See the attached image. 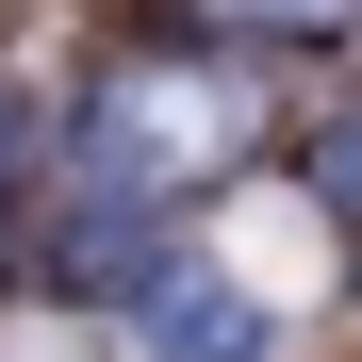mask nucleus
<instances>
[{"label": "nucleus", "mask_w": 362, "mask_h": 362, "mask_svg": "<svg viewBox=\"0 0 362 362\" xmlns=\"http://www.w3.org/2000/svg\"><path fill=\"white\" fill-rule=\"evenodd\" d=\"M132 346L148 362H264L280 346V296L264 280H148L132 296Z\"/></svg>", "instance_id": "obj_2"}, {"label": "nucleus", "mask_w": 362, "mask_h": 362, "mask_svg": "<svg viewBox=\"0 0 362 362\" xmlns=\"http://www.w3.org/2000/svg\"><path fill=\"white\" fill-rule=\"evenodd\" d=\"M0 198H17V115H0Z\"/></svg>", "instance_id": "obj_5"}, {"label": "nucleus", "mask_w": 362, "mask_h": 362, "mask_svg": "<svg viewBox=\"0 0 362 362\" xmlns=\"http://www.w3.org/2000/svg\"><path fill=\"white\" fill-rule=\"evenodd\" d=\"M83 148H99V198H132V214H181V198H214V181H247V148H264V66L132 49V66L99 83Z\"/></svg>", "instance_id": "obj_1"}, {"label": "nucleus", "mask_w": 362, "mask_h": 362, "mask_svg": "<svg viewBox=\"0 0 362 362\" xmlns=\"http://www.w3.org/2000/svg\"><path fill=\"white\" fill-rule=\"evenodd\" d=\"M329 214H346V230H362V132H346V148H329Z\"/></svg>", "instance_id": "obj_4"}, {"label": "nucleus", "mask_w": 362, "mask_h": 362, "mask_svg": "<svg viewBox=\"0 0 362 362\" xmlns=\"http://www.w3.org/2000/svg\"><path fill=\"white\" fill-rule=\"evenodd\" d=\"M230 17H247V33H346L362 0H230Z\"/></svg>", "instance_id": "obj_3"}]
</instances>
